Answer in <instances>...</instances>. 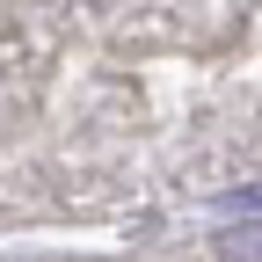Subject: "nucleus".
Wrapping results in <instances>:
<instances>
[{
    "label": "nucleus",
    "instance_id": "nucleus-1",
    "mask_svg": "<svg viewBox=\"0 0 262 262\" xmlns=\"http://www.w3.org/2000/svg\"><path fill=\"white\" fill-rule=\"evenodd\" d=\"M226 255H233V262H255V233H226Z\"/></svg>",
    "mask_w": 262,
    "mask_h": 262
}]
</instances>
